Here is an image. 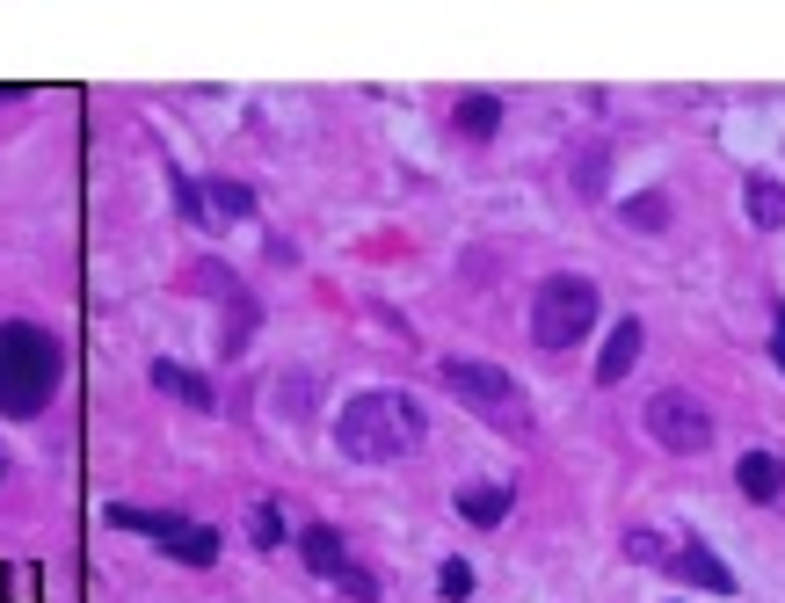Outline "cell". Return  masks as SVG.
<instances>
[{"mask_svg":"<svg viewBox=\"0 0 785 603\" xmlns=\"http://www.w3.org/2000/svg\"><path fill=\"white\" fill-rule=\"evenodd\" d=\"M618 219H626L633 233H662V225H669V197H662V190H640V197H626V204H618Z\"/></svg>","mask_w":785,"mask_h":603,"instance_id":"cell-17","label":"cell"},{"mask_svg":"<svg viewBox=\"0 0 785 603\" xmlns=\"http://www.w3.org/2000/svg\"><path fill=\"white\" fill-rule=\"evenodd\" d=\"M734 487H742L750 501H778V495H785V458H778V451H742Z\"/></svg>","mask_w":785,"mask_h":603,"instance_id":"cell-14","label":"cell"},{"mask_svg":"<svg viewBox=\"0 0 785 603\" xmlns=\"http://www.w3.org/2000/svg\"><path fill=\"white\" fill-rule=\"evenodd\" d=\"M247 538H255V552L284 546V509H277V501H255V509H247Z\"/></svg>","mask_w":785,"mask_h":603,"instance_id":"cell-18","label":"cell"},{"mask_svg":"<svg viewBox=\"0 0 785 603\" xmlns=\"http://www.w3.org/2000/svg\"><path fill=\"white\" fill-rule=\"evenodd\" d=\"M626 560H640V568H655V574H669V582H691V589H713V596H734V568L720 560L713 546L698 531H677V538H662V531H626Z\"/></svg>","mask_w":785,"mask_h":603,"instance_id":"cell-5","label":"cell"},{"mask_svg":"<svg viewBox=\"0 0 785 603\" xmlns=\"http://www.w3.org/2000/svg\"><path fill=\"white\" fill-rule=\"evenodd\" d=\"M640 349H647V328L626 313V320H618V328L604 335V357H596V385H618V379L633 371V363H640Z\"/></svg>","mask_w":785,"mask_h":603,"instance_id":"cell-12","label":"cell"},{"mask_svg":"<svg viewBox=\"0 0 785 603\" xmlns=\"http://www.w3.org/2000/svg\"><path fill=\"white\" fill-rule=\"evenodd\" d=\"M342 589H349L357 603H379V596H385V589H379V574H364V568H349V574H342Z\"/></svg>","mask_w":785,"mask_h":603,"instance_id":"cell-21","label":"cell"},{"mask_svg":"<svg viewBox=\"0 0 785 603\" xmlns=\"http://www.w3.org/2000/svg\"><path fill=\"white\" fill-rule=\"evenodd\" d=\"M436 596H444V603H473V560L452 552V560L436 568Z\"/></svg>","mask_w":785,"mask_h":603,"instance_id":"cell-19","label":"cell"},{"mask_svg":"<svg viewBox=\"0 0 785 603\" xmlns=\"http://www.w3.org/2000/svg\"><path fill=\"white\" fill-rule=\"evenodd\" d=\"M168 182H174V211L190 225H204V233H226V225L255 219V190L247 182H233V174H211V182H190V174L168 160Z\"/></svg>","mask_w":785,"mask_h":603,"instance_id":"cell-8","label":"cell"},{"mask_svg":"<svg viewBox=\"0 0 785 603\" xmlns=\"http://www.w3.org/2000/svg\"><path fill=\"white\" fill-rule=\"evenodd\" d=\"M66 379V342L44 320H0V422H36Z\"/></svg>","mask_w":785,"mask_h":603,"instance_id":"cell-2","label":"cell"},{"mask_svg":"<svg viewBox=\"0 0 785 603\" xmlns=\"http://www.w3.org/2000/svg\"><path fill=\"white\" fill-rule=\"evenodd\" d=\"M109 523L117 531H146L153 546H168L182 568H219V531L190 517H168V509H139V501H109Z\"/></svg>","mask_w":785,"mask_h":603,"instance_id":"cell-6","label":"cell"},{"mask_svg":"<svg viewBox=\"0 0 785 603\" xmlns=\"http://www.w3.org/2000/svg\"><path fill=\"white\" fill-rule=\"evenodd\" d=\"M452 124H458V138H473V146H488V138L502 131V95H488V87H473V95H458Z\"/></svg>","mask_w":785,"mask_h":603,"instance_id":"cell-15","label":"cell"},{"mask_svg":"<svg viewBox=\"0 0 785 603\" xmlns=\"http://www.w3.org/2000/svg\"><path fill=\"white\" fill-rule=\"evenodd\" d=\"M422 444H429V414L401 385H364V393H349L342 414H335V451L357 458V466H401Z\"/></svg>","mask_w":785,"mask_h":603,"instance_id":"cell-1","label":"cell"},{"mask_svg":"<svg viewBox=\"0 0 785 603\" xmlns=\"http://www.w3.org/2000/svg\"><path fill=\"white\" fill-rule=\"evenodd\" d=\"M596 313H604L596 284L575 276V269H560V276H545L539 292H531V342H539L545 357H567L575 342L596 335Z\"/></svg>","mask_w":785,"mask_h":603,"instance_id":"cell-3","label":"cell"},{"mask_svg":"<svg viewBox=\"0 0 785 603\" xmlns=\"http://www.w3.org/2000/svg\"><path fill=\"white\" fill-rule=\"evenodd\" d=\"M575 190L582 197H604V146H590V154L575 160Z\"/></svg>","mask_w":785,"mask_h":603,"instance_id":"cell-20","label":"cell"},{"mask_svg":"<svg viewBox=\"0 0 785 603\" xmlns=\"http://www.w3.org/2000/svg\"><path fill=\"white\" fill-rule=\"evenodd\" d=\"M509 509H517V487H488V480L458 487V517H466L473 531H502Z\"/></svg>","mask_w":785,"mask_h":603,"instance_id":"cell-13","label":"cell"},{"mask_svg":"<svg viewBox=\"0 0 785 603\" xmlns=\"http://www.w3.org/2000/svg\"><path fill=\"white\" fill-rule=\"evenodd\" d=\"M190 284H197V292H211V298H226V357H241V349L255 342V320H262L255 292H247V284L226 269V262H197Z\"/></svg>","mask_w":785,"mask_h":603,"instance_id":"cell-9","label":"cell"},{"mask_svg":"<svg viewBox=\"0 0 785 603\" xmlns=\"http://www.w3.org/2000/svg\"><path fill=\"white\" fill-rule=\"evenodd\" d=\"M436 385L458 400V408H473L480 422H495V430L523 436L531 430V400H523V385L509 379L502 363H480V357H444L436 363Z\"/></svg>","mask_w":785,"mask_h":603,"instance_id":"cell-4","label":"cell"},{"mask_svg":"<svg viewBox=\"0 0 785 603\" xmlns=\"http://www.w3.org/2000/svg\"><path fill=\"white\" fill-rule=\"evenodd\" d=\"M771 357H778V371H785V298H771Z\"/></svg>","mask_w":785,"mask_h":603,"instance_id":"cell-22","label":"cell"},{"mask_svg":"<svg viewBox=\"0 0 785 603\" xmlns=\"http://www.w3.org/2000/svg\"><path fill=\"white\" fill-rule=\"evenodd\" d=\"M647 436L662 451H677V458H698V451H713V414H706V400L683 393V385H662V393H647L640 408Z\"/></svg>","mask_w":785,"mask_h":603,"instance_id":"cell-7","label":"cell"},{"mask_svg":"<svg viewBox=\"0 0 785 603\" xmlns=\"http://www.w3.org/2000/svg\"><path fill=\"white\" fill-rule=\"evenodd\" d=\"M298 560H306V574H320V582H342L357 560H349V538L335 531V523H314V531H298Z\"/></svg>","mask_w":785,"mask_h":603,"instance_id":"cell-11","label":"cell"},{"mask_svg":"<svg viewBox=\"0 0 785 603\" xmlns=\"http://www.w3.org/2000/svg\"><path fill=\"white\" fill-rule=\"evenodd\" d=\"M146 379H153V393H174L182 408H197V414L219 408V385H211L204 371H190V363H174V357H153V363H146Z\"/></svg>","mask_w":785,"mask_h":603,"instance_id":"cell-10","label":"cell"},{"mask_svg":"<svg viewBox=\"0 0 785 603\" xmlns=\"http://www.w3.org/2000/svg\"><path fill=\"white\" fill-rule=\"evenodd\" d=\"M742 211H750L756 233H778L785 225V182L778 174H750V182H742Z\"/></svg>","mask_w":785,"mask_h":603,"instance_id":"cell-16","label":"cell"}]
</instances>
